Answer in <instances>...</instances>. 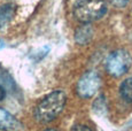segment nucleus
<instances>
[{"mask_svg": "<svg viewBox=\"0 0 132 131\" xmlns=\"http://www.w3.org/2000/svg\"><path fill=\"white\" fill-rule=\"evenodd\" d=\"M67 102V95L61 90H56L44 98L35 110V117L40 123H48L61 114Z\"/></svg>", "mask_w": 132, "mask_h": 131, "instance_id": "nucleus-1", "label": "nucleus"}, {"mask_svg": "<svg viewBox=\"0 0 132 131\" xmlns=\"http://www.w3.org/2000/svg\"><path fill=\"white\" fill-rule=\"evenodd\" d=\"M107 13L105 0H77L73 6V15L82 23H91Z\"/></svg>", "mask_w": 132, "mask_h": 131, "instance_id": "nucleus-2", "label": "nucleus"}, {"mask_svg": "<svg viewBox=\"0 0 132 131\" xmlns=\"http://www.w3.org/2000/svg\"><path fill=\"white\" fill-rule=\"evenodd\" d=\"M132 64L131 54L125 50L111 52L106 60V69L113 77H121L129 71Z\"/></svg>", "mask_w": 132, "mask_h": 131, "instance_id": "nucleus-3", "label": "nucleus"}, {"mask_svg": "<svg viewBox=\"0 0 132 131\" xmlns=\"http://www.w3.org/2000/svg\"><path fill=\"white\" fill-rule=\"evenodd\" d=\"M101 86V77L95 71H90L83 75L77 83V93L82 98H91L98 92Z\"/></svg>", "mask_w": 132, "mask_h": 131, "instance_id": "nucleus-4", "label": "nucleus"}, {"mask_svg": "<svg viewBox=\"0 0 132 131\" xmlns=\"http://www.w3.org/2000/svg\"><path fill=\"white\" fill-rule=\"evenodd\" d=\"M0 130L2 131H23V124L6 109L0 108Z\"/></svg>", "mask_w": 132, "mask_h": 131, "instance_id": "nucleus-5", "label": "nucleus"}, {"mask_svg": "<svg viewBox=\"0 0 132 131\" xmlns=\"http://www.w3.org/2000/svg\"><path fill=\"white\" fill-rule=\"evenodd\" d=\"M14 13H15V8L13 5L7 4L4 5V6H0V29L6 27L12 21Z\"/></svg>", "mask_w": 132, "mask_h": 131, "instance_id": "nucleus-6", "label": "nucleus"}, {"mask_svg": "<svg viewBox=\"0 0 132 131\" xmlns=\"http://www.w3.org/2000/svg\"><path fill=\"white\" fill-rule=\"evenodd\" d=\"M120 93L126 102H132V77L126 78L122 83L120 87Z\"/></svg>", "mask_w": 132, "mask_h": 131, "instance_id": "nucleus-7", "label": "nucleus"}, {"mask_svg": "<svg viewBox=\"0 0 132 131\" xmlns=\"http://www.w3.org/2000/svg\"><path fill=\"white\" fill-rule=\"evenodd\" d=\"M108 1L115 7H124L129 4L130 0H108Z\"/></svg>", "mask_w": 132, "mask_h": 131, "instance_id": "nucleus-8", "label": "nucleus"}, {"mask_svg": "<svg viewBox=\"0 0 132 131\" xmlns=\"http://www.w3.org/2000/svg\"><path fill=\"white\" fill-rule=\"evenodd\" d=\"M71 131H92L86 125H75V127L71 129Z\"/></svg>", "mask_w": 132, "mask_h": 131, "instance_id": "nucleus-9", "label": "nucleus"}, {"mask_svg": "<svg viewBox=\"0 0 132 131\" xmlns=\"http://www.w3.org/2000/svg\"><path fill=\"white\" fill-rule=\"evenodd\" d=\"M5 95H6V91H5V89L0 85V101H1L2 99L5 98Z\"/></svg>", "mask_w": 132, "mask_h": 131, "instance_id": "nucleus-10", "label": "nucleus"}, {"mask_svg": "<svg viewBox=\"0 0 132 131\" xmlns=\"http://www.w3.org/2000/svg\"><path fill=\"white\" fill-rule=\"evenodd\" d=\"M2 47H4V43L0 40V48H2Z\"/></svg>", "mask_w": 132, "mask_h": 131, "instance_id": "nucleus-11", "label": "nucleus"}, {"mask_svg": "<svg viewBox=\"0 0 132 131\" xmlns=\"http://www.w3.org/2000/svg\"><path fill=\"white\" fill-rule=\"evenodd\" d=\"M44 131H57V130H55V129H46V130H44Z\"/></svg>", "mask_w": 132, "mask_h": 131, "instance_id": "nucleus-12", "label": "nucleus"}]
</instances>
